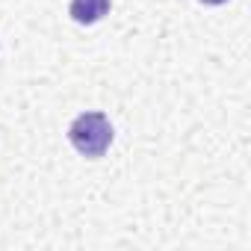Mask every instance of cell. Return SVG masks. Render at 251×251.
<instances>
[{"label": "cell", "mask_w": 251, "mask_h": 251, "mask_svg": "<svg viewBox=\"0 0 251 251\" xmlns=\"http://www.w3.org/2000/svg\"><path fill=\"white\" fill-rule=\"evenodd\" d=\"M68 139L83 157H103L106 148L112 145V124L103 112H83L71 121Z\"/></svg>", "instance_id": "obj_1"}, {"label": "cell", "mask_w": 251, "mask_h": 251, "mask_svg": "<svg viewBox=\"0 0 251 251\" xmlns=\"http://www.w3.org/2000/svg\"><path fill=\"white\" fill-rule=\"evenodd\" d=\"M109 12V0H71L68 15L77 24H98Z\"/></svg>", "instance_id": "obj_2"}, {"label": "cell", "mask_w": 251, "mask_h": 251, "mask_svg": "<svg viewBox=\"0 0 251 251\" xmlns=\"http://www.w3.org/2000/svg\"><path fill=\"white\" fill-rule=\"evenodd\" d=\"M198 3H204V6H222V3H227V0H198Z\"/></svg>", "instance_id": "obj_3"}]
</instances>
